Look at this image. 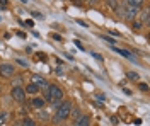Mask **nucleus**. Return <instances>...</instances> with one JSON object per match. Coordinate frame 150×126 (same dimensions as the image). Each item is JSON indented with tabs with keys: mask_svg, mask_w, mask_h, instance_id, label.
Wrapping results in <instances>:
<instances>
[{
	"mask_svg": "<svg viewBox=\"0 0 150 126\" xmlns=\"http://www.w3.org/2000/svg\"><path fill=\"white\" fill-rule=\"evenodd\" d=\"M55 114H53V123H63L65 119L70 118V113H72V109H74V104H72V101H68V99H63L62 102H55Z\"/></svg>",
	"mask_w": 150,
	"mask_h": 126,
	"instance_id": "obj_1",
	"label": "nucleus"
},
{
	"mask_svg": "<svg viewBox=\"0 0 150 126\" xmlns=\"http://www.w3.org/2000/svg\"><path fill=\"white\" fill-rule=\"evenodd\" d=\"M116 14H118L123 20H135L137 17H138L140 10L135 9V7L126 5L125 2H120V4H118V7H116Z\"/></svg>",
	"mask_w": 150,
	"mask_h": 126,
	"instance_id": "obj_2",
	"label": "nucleus"
},
{
	"mask_svg": "<svg viewBox=\"0 0 150 126\" xmlns=\"http://www.w3.org/2000/svg\"><path fill=\"white\" fill-rule=\"evenodd\" d=\"M63 90L60 85H56V84H50V102H62L63 101Z\"/></svg>",
	"mask_w": 150,
	"mask_h": 126,
	"instance_id": "obj_3",
	"label": "nucleus"
},
{
	"mask_svg": "<svg viewBox=\"0 0 150 126\" xmlns=\"http://www.w3.org/2000/svg\"><path fill=\"white\" fill-rule=\"evenodd\" d=\"M16 75V68L12 63H0V77L2 78H12Z\"/></svg>",
	"mask_w": 150,
	"mask_h": 126,
	"instance_id": "obj_4",
	"label": "nucleus"
},
{
	"mask_svg": "<svg viewBox=\"0 0 150 126\" xmlns=\"http://www.w3.org/2000/svg\"><path fill=\"white\" fill-rule=\"evenodd\" d=\"M10 97H12L16 102H19V104H24V102H26V92H24L22 87H12Z\"/></svg>",
	"mask_w": 150,
	"mask_h": 126,
	"instance_id": "obj_5",
	"label": "nucleus"
},
{
	"mask_svg": "<svg viewBox=\"0 0 150 126\" xmlns=\"http://www.w3.org/2000/svg\"><path fill=\"white\" fill-rule=\"evenodd\" d=\"M114 51H116V53H120V55H121V56H125V58L131 60L133 63H138V58H137V56H135L133 53H130L128 49H120V48H114Z\"/></svg>",
	"mask_w": 150,
	"mask_h": 126,
	"instance_id": "obj_6",
	"label": "nucleus"
},
{
	"mask_svg": "<svg viewBox=\"0 0 150 126\" xmlns=\"http://www.w3.org/2000/svg\"><path fill=\"white\" fill-rule=\"evenodd\" d=\"M91 116H87V114H82L80 118H77L75 119V123H74V126H91Z\"/></svg>",
	"mask_w": 150,
	"mask_h": 126,
	"instance_id": "obj_7",
	"label": "nucleus"
},
{
	"mask_svg": "<svg viewBox=\"0 0 150 126\" xmlns=\"http://www.w3.org/2000/svg\"><path fill=\"white\" fill-rule=\"evenodd\" d=\"M142 14H138V17H140V22L142 24H149V20H150V17H149V7H142Z\"/></svg>",
	"mask_w": 150,
	"mask_h": 126,
	"instance_id": "obj_8",
	"label": "nucleus"
},
{
	"mask_svg": "<svg viewBox=\"0 0 150 126\" xmlns=\"http://www.w3.org/2000/svg\"><path fill=\"white\" fill-rule=\"evenodd\" d=\"M143 4H145V0H126V5L135 7V9H138V10H142Z\"/></svg>",
	"mask_w": 150,
	"mask_h": 126,
	"instance_id": "obj_9",
	"label": "nucleus"
},
{
	"mask_svg": "<svg viewBox=\"0 0 150 126\" xmlns=\"http://www.w3.org/2000/svg\"><path fill=\"white\" fill-rule=\"evenodd\" d=\"M45 104H46V102H45V99H41V97H36V99H33V101H31V106L36 107V109H43Z\"/></svg>",
	"mask_w": 150,
	"mask_h": 126,
	"instance_id": "obj_10",
	"label": "nucleus"
},
{
	"mask_svg": "<svg viewBox=\"0 0 150 126\" xmlns=\"http://www.w3.org/2000/svg\"><path fill=\"white\" fill-rule=\"evenodd\" d=\"M38 90H39V87H38L36 84H33V82L28 84L26 89H24V92H26V94H38Z\"/></svg>",
	"mask_w": 150,
	"mask_h": 126,
	"instance_id": "obj_11",
	"label": "nucleus"
},
{
	"mask_svg": "<svg viewBox=\"0 0 150 126\" xmlns=\"http://www.w3.org/2000/svg\"><path fill=\"white\" fill-rule=\"evenodd\" d=\"M9 119V113L7 111H0V126H4Z\"/></svg>",
	"mask_w": 150,
	"mask_h": 126,
	"instance_id": "obj_12",
	"label": "nucleus"
},
{
	"mask_svg": "<svg viewBox=\"0 0 150 126\" xmlns=\"http://www.w3.org/2000/svg\"><path fill=\"white\" fill-rule=\"evenodd\" d=\"M22 126H36V121H34V119H33V118H24V119H22Z\"/></svg>",
	"mask_w": 150,
	"mask_h": 126,
	"instance_id": "obj_13",
	"label": "nucleus"
},
{
	"mask_svg": "<svg viewBox=\"0 0 150 126\" xmlns=\"http://www.w3.org/2000/svg\"><path fill=\"white\" fill-rule=\"evenodd\" d=\"M43 96H45V102H50V84L43 87Z\"/></svg>",
	"mask_w": 150,
	"mask_h": 126,
	"instance_id": "obj_14",
	"label": "nucleus"
},
{
	"mask_svg": "<svg viewBox=\"0 0 150 126\" xmlns=\"http://www.w3.org/2000/svg\"><path fill=\"white\" fill-rule=\"evenodd\" d=\"M106 4H108V7H111L112 10H116L118 4H120V0H106Z\"/></svg>",
	"mask_w": 150,
	"mask_h": 126,
	"instance_id": "obj_15",
	"label": "nucleus"
},
{
	"mask_svg": "<svg viewBox=\"0 0 150 126\" xmlns=\"http://www.w3.org/2000/svg\"><path fill=\"white\" fill-rule=\"evenodd\" d=\"M126 75H128V78H130V80H138V78H140V75H138L137 72H128Z\"/></svg>",
	"mask_w": 150,
	"mask_h": 126,
	"instance_id": "obj_16",
	"label": "nucleus"
},
{
	"mask_svg": "<svg viewBox=\"0 0 150 126\" xmlns=\"http://www.w3.org/2000/svg\"><path fill=\"white\" fill-rule=\"evenodd\" d=\"M38 61H46V53H36L34 55Z\"/></svg>",
	"mask_w": 150,
	"mask_h": 126,
	"instance_id": "obj_17",
	"label": "nucleus"
},
{
	"mask_svg": "<svg viewBox=\"0 0 150 126\" xmlns=\"http://www.w3.org/2000/svg\"><path fill=\"white\" fill-rule=\"evenodd\" d=\"M38 116L41 118V119H48V118H50V116H48V113L45 111V109H39V113H38Z\"/></svg>",
	"mask_w": 150,
	"mask_h": 126,
	"instance_id": "obj_18",
	"label": "nucleus"
},
{
	"mask_svg": "<svg viewBox=\"0 0 150 126\" xmlns=\"http://www.w3.org/2000/svg\"><path fill=\"white\" fill-rule=\"evenodd\" d=\"M138 89H140L142 92H147V90H149V84H145V82H142V84H138Z\"/></svg>",
	"mask_w": 150,
	"mask_h": 126,
	"instance_id": "obj_19",
	"label": "nucleus"
},
{
	"mask_svg": "<svg viewBox=\"0 0 150 126\" xmlns=\"http://www.w3.org/2000/svg\"><path fill=\"white\" fill-rule=\"evenodd\" d=\"M101 38H103L104 41H106V43H109L111 46H112V44H116V41H114V39H112V38H109V36H101Z\"/></svg>",
	"mask_w": 150,
	"mask_h": 126,
	"instance_id": "obj_20",
	"label": "nucleus"
},
{
	"mask_svg": "<svg viewBox=\"0 0 150 126\" xmlns=\"http://www.w3.org/2000/svg\"><path fill=\"white\" fill-rule=\"evenodd\" d=\"M70 116H74V118H80V116H82V114H80V109H72Z\"/></svg>",
	"mask_w": 150,
	"mask_h": 126,
	"instance_id": "obj_21",
	"label": "nucleus"
},
{
	"mask_svg": "<svg viewBox=\"0 0 150 126\" xmlns=\"http://www.w3.org/2000/svg\"><path fill=\"white\" fill-rule=\"evenodd\" d=\"M31 15H33V17H36V19H45V15H43L41 12H31Z\"/></svg>",
	"mask_w": 150,
	"mask_h": 126,
	"instance_id": "obj_22",
	"label": "nucleus"
},
{
	"mask_svg": "<svg viewBox=\"0 0 150 126\" xmlns=\"http://www.w3.org/2000/svg\"><path fill=\"white\" fill-rule=\"evenodd\" d=\"M140 27H142L140 20H133V29H140Z\"/></svg>",
	"mask_w": 150,
	"mask_h": 126,
	"instance_id": "obj_23",
	"label": "nucleus"
},
{
	"mask_svg": "<svg viewBox=\"0 0 150 126\" xmlns=\"http://www.w3.org/2000/svg\"><path fill=\"white\" fill-rule=\"evenodd\" d=\"M92 56H94L96 60H99V61L103 60V55H99V53H92Z\"/></svg>",
	"mask_w": 150,
	"mask_h": 126,
	"instance_id": "obj_24",
	"label": "nucleus"
},
{
	"mask_svg": "<svg viewBox=\"0 0 150 126\" xmlns=\"http://www.w3.org/2000/svg\"><path fill=\"white\" fill-rule=\"evenodd\" d=\"M0 7H4V9H7V0H0Z\"/></svg>",
	"mask_w": 150,
	"mask_h": 126,
	"instance_id": "obj_25",
	"label": "nucleus"
},
{
	"mask_svg": "<svg viewBox=\"0 0 150 126\" xmlns=\"http://www.w3.org/2000/svg\"><path fill=\"white\" fill-rule=\"evenodd\" d=\"M75 44H77V48H79V49H82V51H84V46L80 44V41H75Z\"/></svg>",
	"mask_w": 150,
	"mask_h": 126,
	"instance_id": "obj_26",
	"label": "nucleus"
},
{
	"mask_svg": "<svg viewBox=\"0 0 150 126\" xmlns=\"http://www.w3.org/2000/svg\"><path fill=\"white\" fill-rule=\"evenodd\" d=\"M12 126H22V121H14V123H12Z\"/></svg>",
	"mask_w": 150,
	"mask_h": 126,
	"instance_id": "obj_27",
	"label": "nucleus"
},
{
	"mask_svg": "<svg viewBox=\"0 0 150 126\" xmlns=\"http://www.w3.org/2000/svg\"><path fill=\"white\" fill-rule=\"evenodd\" d=\"M21 2H24V4H28V0H21Z\"/></svg>",
	"mask_w": 150,
	"mask_h": 126,
	"instance_id": "obj_28",
	"label": "nucleus"
},
{
	"mask_svg": "<svg viewBox=\"0 0 150 126\" xmlns=\"http://www.w3.org/2000/svg\"><path fill=\"white\" fill-rule=\"evenodd\" d=\"M0 19H2V17H0Z\"/></svg>",
	"mask_w": 150,
	"mask_h": 126,
	"instance_id": "obj_29",
	"label": "nucleus"
},
{
	"mask_svg": "<svg viewBox=\"0 0 150 126\" xmlns=\"http://www.w3.org/2000/svg\"><path fill=\"white\" fill-rule=\"evenodd\" d=\"M43 126H45V125H43Z\"/></svg>",
	"mask_w": 150,
	"mask_h": 126,
	"instance_id": "obj_30",
	"label": "nucleus"
}]
</instances>
